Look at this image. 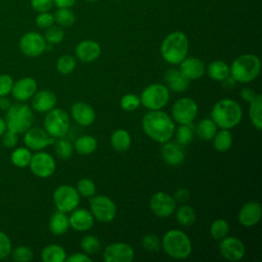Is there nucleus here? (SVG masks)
<instances>
[{
    "label": "nucleus",
    "mask_w": 262,
    "mask_h": 262,
    "mask_svg": "<svg viewBox=\"0 0 262 262\" xmlns=\"http://www.w3.org/2000/svg\"><path fill=\"white\" fill-rule=\"evenodd\" d=\"M142 129L154 141L165 143L169 141L175 132V125L172 118L165 112L149 111L142 118Z\"/></svg>",
    "instance_id": "obj_1"
},
{
    "label": "nucleus",
    "mask_w": 262,
    "mask_h": 262,
    "mask_svg": "<svg viewBox=\"0 0 262 262\" xmlns=\"http://www.w3.org/2000/svg\"><path fill=\"white\" fill-rule=\"evenodd\" d=\"M243 118L239 103L230 98L218 100L211 111V119L220 129H231L237 126Z\"/></svg>",
    "instance_id": "obj_2"
},
{
    "label": "nucleus",
    "mask_w": 262,
    "mask_h": 262,
    "mask_svg": "<svg viewBox=\"0 0 262 262\" xmlns=\"http://www.w3.org/2000/svg\"><path fill=\"white\" fill-rule=\"evenodd\" d=\"M189 42L187 36L181 31L168 34L161 44V55L170 64H179L188 53Z\"/></svg>",
    "instance_id": "obj_3"
},
{
    "label": "nucleus",
    "mask_w": 262,
    "mask_h": 262,
    "mask_svg": "<svg viewBox=\"0 0 262 262\" xmlns=\"http://www.w3.org/2000/svg\"><path fill=\"white\" fill-rule=\"evenodd\" d=\"M260 58L253 53L237 56L229 66V76L239 83H250L260 74Z\"/></svg>",
    "instance_id": "obj_4"
},
{
    "label": "nucleus",
    "mask_w": 262,
    "mask_h": 262,
    "mask_svg": "<svg viewBox=\"0 0 262 262\" xmlns=\"http://www.w3.org/2000/svg\"><path fill=\"white\" fill-rule=\"evenodd\" d=\"M164 252L171 258L183 260L191 254L192 246L188 235L180 229L168 230L161 239Z\"/></svg>",
    "instance_id": "obj_5"
},
{
    "label": "nucleus",
    "mask_w": 262,
    "mask_h": 262,
    "mask_svg": "<svg viewBox=\"0 0 262 262\" xmlns=\"http://www.w3.org/2000/svg\"><path fill=\"white\" fill-rule=\"evenodd\" d=\"M33 121V111L25 103H12L11 106L6 111L5 122L7 129L17 134L25 133L30 127H32Z\"/></svg>",
    "instance_id": "obj_6"
},
{
    "label": "nucleus",
    "mask_w": 262,
    "mask_h": 262,
    "mask_svg": "<svg viewBox=\"0 0 262 262\" xmlns=\"http://www.w3.org/2000/svg\"><path fill=\"white\" fill-rule=\"evenodd\" d=\"M170 92L166 85L154 83L146 86L140 95V103L148 111L162 110L169 101Z\"/></svg>",
    "instance_id": "obj_7"
},
{
    "label": "nucleus",
    "mask_w": 262,
    "mask_h": 262,
    "mask_svg": "<svg viewBox=\"0 0 262 262\" xmlns=\"http://www.w3.org/2000/svg\"><path fill=\"white\" fill-rule=\"evenodd\" d=\"M44 129L53 138L64 137L70 129V118L62 108L54 107L46 113Z\"/></svg>",
    "instance_id": "obj_8"
},
{
    "label": "nucleus",
    "mask_w": 262,
    "mask_h": 262,
    "mask_svg": "<svg viewBox=\"0 0 262 262\" xmlns=\"http://www.w3.org/2000/svg\"><path fill=\"white\" fill-rule=\"evenodd\" d=\"M53 202L58 211L70 213L80 204V194L70 184H62L53 191Z\"/></svg>",
    "instance_id": "obj_9"
},
{
    "label": "nucleus",
    "mask_w": 262,
    "mask_h": 262,
    "mask_svg": "<svg viewBox=\"0 0 262 262\" xmlns=\"http://www.w3.org/2000/svg\"><path fill=\"white\" fill-rule=\"evenodd\" d=\"M90 212L100 222H111L117 215L115 202L106 195L98 194L90 198Z\"/></svg>",
    "instance_id": "obj_10"
},
{
    "label": "nucleus",
    "mask_w": 262,
    "mask_h": 262,
    "mask_svg": "<svg viewBox=\"0 0 262 262\" xmlns=\"http://www.w3.org/2000/svg\"><path fill=\"white\" fill-rule=\"evenodd\" d=\"M199 106L190 97H182L177 99L171 110L172 120L179 125L191 124L196 118Z\"/></svg>",
    "instance_id": "obj_11"
},
{
    "label": "nucleus",
    "mask_w": 262,
    "mask_h": 262,
    "mask_svg": "<svg viewBox=\"0 0 262 262\" xmlns=\"http://www.w3.org/2000/svg\"><path fill=\"white\" fill-rule=\"evenodd\" d=\"M19 49L28 57H37L41 55L46 48V41L38 32L30 31L25 33L19 39Z\"/></svg>",
    "instance_id": "obj_12"
},
{
    "label": "nucleus",
    "mask_w": 262,
    "mask_h": 262,
    "mask_svg": "<svg viewBox=\"0 0 262 262\" xmlns=\"http://www.w3.org/2000/svg\"><path fill=\"white\" fill-rule=\"evenodd\" d=\"M29 167L35 176L47 178L54 173L56 164L54 158L50 154L39 150L32 155Z\"/></svg>",
    "instance_id": "obj_13"
},
{
    "label": "nucleus",
    "mask_w": 262,
    "mask_h": 262,
    "mask_svg": "<svg viewBox=\"0 0 262 262\" xmlns=\"http://www.w3.org/2000/svg\"><path fill=\"white\" fill-rule=\"evenodd\" d=\"M134 249L127 243L117 242L105 247L102 259L105 262H131L134 259Z\"/></svg>",
    "instance_id": "obj_14"
},
{
    "label": "nucleus",
    "mask_w": 262,
    "mask_h": 262,
    "mask_svg": "<svg viewBox=\"0 0 262 262\" xmlns=\"http://www.w3.org/2000/svg\"><path fill=\"white\" fill-rule=\"evenodd\" d=\"M149 208L156 216L166 218L175 212L176 202L171 194L164 191H158L151 195L149 200Z\"/></svg>",
    "instance_id": "obj_15"
},
{
    "label": "nucleus",
    "mask_w": 262,
    "mask_h": 262,
    "mask_svg": "<svg viewBox=\"0 0 262 262\" xmlns=\"http://www.w3.org/2000/svg\"><path fill=\"white\" fill-rule=\"evenodd\" d=\"M24 142L31 150H42L50 144H53L55 138L50 136L45 129L39 127H30L24 133Z\"/></svg>",
    "instance_id": "obj_16"
},
{
    "label": "nucleus",
    "mask_w": 262,
    "mask_h": 262,
    "mask_svg": "<svg viewBox=\"0 0 262 262\" xmlns=\"http://www.w3.org/2000/svg\"><path fill=\"white\" fill-rule=\"evenodd\" d=\"M220 255L228 261H239L246 254L244 243L235 236H225L220 239L219 244Z\"/></svg>",
    "instance_id": "obj_17"
},
{
    "label": "nucleus",
    "mask_w": 262,
    "mask_h": 262,
    "mask_svg": "<svg viewBox=\"0 0 262 262\" xmlns=\"http://www.w3.org/2000/svg\"><path fill=\"white\" fill-rule=\"evenodd\" d=\"M38 89L37 82L34 78L24 77L13 82L11 94L15 100L18 102H24L32 98Z\"/></svg>",
    "instance_id": "obj_18"
},
{
    "label": "nucleus",
    "mask_w": 262,
    "mask_h": 262,
    "mask_svg": "<svg viewBox=\"0 0 262 262\" xmlns=\"http://www.w3.org/2000/svg\"><path fill=\"white\" fill-rule=\"evenodd\" d=\"M262 217V207L258 202H248L241 208L237 218L238 222L245 227H251L259 223Z\"/></svg>",
    "instance_id": "obj_19"
},
{
    "label": "nucleus",
    "mask_w": 262,
    "mask_h": 262,
    "mask_svg": "<svg viewBox=\"0 0 262 262\" xmlns=\"http://www.w3.org/2000/svg\"><path fill=\"white\" fill-rule=\"evenodd\" d=\"M101 47L98 42L94 40H83L75 47V55L82 62H91L99 57Z\"/></svg>",
    "instance_id": "obj_20"
},
{
    "label": "nucleus",
    "mask_w": 262,
    "mask_h": 262,
    "mask_svg": "<svg viewBox=\"0 0 262 262\" xmlns=\"http://www.w3.org/2000/svg\"><path fill=\"white\" fill-rule=\"evenodd\" d=\"M179 64V71L189 81L200 79L206 73V66L204 61L194 56H186Z\"/></svg>",
    "instance_id": "obj_21"
},
{
    "label": "nucleus",
    "mask_w": 262,
    "mask_h": 262,
    "mask_svg": "<svg viewBox=\"0 0 262 262\" xmlns=\"http://www.w3.org/2000/svg\"><path fill=\"white\" fill-rule=\"evenodd\" d=\"M71 114L75 122L83 127L90 126L95 121V112L93 107L84 101H77L73 103Z\"/></svg>",
    "instance_id": "obj_22"
},
{
    "label": "nucleus",
    "mask_w": 262,
    "mask_h": 262,
    "mask_svg": "<svg viewBox=\"0 0 262 262\" xmlns=\"http://www.w3.org/2000/svg\"><path fill=\"white\" fill-rule=\"evenodd\" d=\"M70 226L76 231H87L94 224V217L90 211L86 209H75L69 217Z\"/></svg>",
    "instance_id": "obj_23"
},
{
    "label": "nucleus",
    "mask_w": 262,
    "mask_h": 262,
    "mask_svg": "<svg viewBox=\"0 0 262 262\" xmlns=\"http://www.w3.org/2000/svg\"><path fill=\"white\" fill-rule=\"evenodd\" d=\"M32 107L38 113H47L55 107L56 95L49 90H40L32 96Z\"/></svg>",
    "instance_id": "obj_24"
},
{
    "label": "nucleus",
    "mask_w": 262,
    "mask_h": 262,
    "mask_svg": "<svg viewBox=\"0 0 262 262\" xmlns=\"http://www.w3.org/2000/svg\"><path fill=\"white\" fill-rule=\"evenodd\" d=\"M161 155L163 160L170 166H178L183 163L185 159V152L182 145L178 144L177 142H171L170 140L162 143Z\"/></svg>",
    "instance_id": "obj_25"
},
{
    "label": "nucleus",
    "mask_w": 262,
    "mask_h": 262,
    "mask_svg": "<svg viewBox=\"0 0 262 262\" xmlns=\"http://www.w3.org/2000/svg\"><path fill=\"white\" fill-rule=\"evenodd\" d=\"M165 81L167 82L168 89L176 93L185 91L189 86V80L186 79L177 69L168 70L165 73Z\"/></svg>",
    "instance_id": "obj_26"
},
{
    "label": "nucleus",
    "mask_w": 262,
    "mask_h": 262,
    "mask_svg": "<svg viewBox=\"0 0 262 262\" xmlns=\"http://www.w3.org/2000/svg\"><path fill=\"white\" fill-rule=\"evenodd\" d=\"M69 227V217L64 212L57 210L49 220V230L54 235H61L68 231Z\"/></svg>",
    "instance_id": "obj_27"
},
{
    "label": "nucleus",
    "mask_w": 262,
    "mask_h": 262,
    "mask_svg": "<svg viewBox=\"0 0 262 262\" xmlns=\"http://www.w3.org/2000/svg\"><path fill=\"white\" fill-rule=\"evenodd\" d=\"M208 76L218 82L224 81L229 77V66L223 60H214L208 64L206 68Z\"/></svg>",
    "instance_id": "obj_28"
},
{
    "label": "nucleus",
    "mask_w": 262,
    "mask_h": 262,
    "mask_svg": "<svg viewBox=\"0 0 262 262\" xmlns=\"http://www.w3.org/2000/svg\"><path fill=\"white\" fill-rule=\"evenodd\" d=\"M66 258V250L56 244L48 245L41 251V259L43 262H63Z\"/></svg>",
    "instance_id": "obj_29"
},
{
    "label": "nucleus",
    "mask_w": 262,
    "mask_h": 262,
    "mask_svg": "<svg viewBox=\"0 0 262 262\" xmlns=\"http://www.w3.org/2000/svg\"><path fill=\"white\" fill-rule=\"evenodd\" d=\"M249 118L252 125L257 129H262V95L256 93L255 97L249 102Z\"/></svg>",
    "instance_id": "obj_30"
},
{
    "label": "nucleus",
    "mask_w": 262,
    "mask_h": 262,
    "mask_svg": "<svg viewBox=\"0 0 262 262\" xmlns=\"http://www.w3.org/2000/svg\"><path fill=\"white\" fill-rule=\"evenodd\" d=\"M97 148V140L92 135H82L74 143V149L82 156L93 154Z\"/></svg>",
    "instance_id": "obj_31"
},
{
    "label": "nucleus",
    "mask_w": 262,
    "mask_h": 262,
    "mask_svg": "<svg viewBox=\"0 0 262 262\" xmlns=\"http://www.w3.org/2000/svg\"><path fill=\"white\" fill-rule=\"evenodd\" d=\"M111 144L117 151H126L131 145V135L125 129L116 130L111 136Z\"/></svg>",
    "instance_id": "obj_32"
},
{
    "label": "nucleus",
    "mask_w": 262,
    "mask_h": 262,
    "mask_svg": "<svg viewBox=\"0 0 262 262\" xmlns=\"http://www.w3.org/2000/svg\"><path fill=\"white\" fill-rule=\"evenodd\" d=\"M232 134L228 129L217 130L216 134L213 137V145L217 151L224 152L227 151L232 145Z\"/></svg>",
    "instance_id": "obj_33"
},
{
    "label": "nucleus",
    "mask_w": 262,
    "mask_h": 262,
    "mask_svg": "<svg viewBox=\"0 0 262 262\" xmlns=\"http://www.w3.org/2000/svg\"><path fill=\"white\" fill-rule=\"evenodd\" d=\"M217 129H218V127L213 122L212 119H204L198 124L195 132L200 139L209 141V140L213 139L214 135L217 132Z\"/></svg>",
    "instance_id": "obj_34"
},
{
    "label": "nucleus",
    "mask_w": 262,
    "mask_h": 262,
    "mask_svg": "<svg viewBox=\"0 0 262 262\" xmlns=\"http://www.w3.org/2000/svg\"><path fill=\"white\" fill-rule=\"evenodd\" d=\"M32 158L31 149L26 147H16L10 155L11 163L17 168H26L29 166Z\"/></svg>",
    "instance_id": "obj_35"
},
{
    "label": "nucleus",
    "mask_w": 262,
    "mask_h": 262,
    "mask_svg": "<svg viewBox=\"0 0 262 262\" xmlns=\"http://www.w3.org/2000/svg\"><path fill=\"white\" fill-rule=\"evenodd\" d=\"M54 23L61 28H69L76 21L75 13L71 8H57L53 13Z\"/></svg>",
    "instance_id": "obj_36"
},
{
    "label": "nucleus",
    "mask_w": 262,
    "mask_h": 262,
    "mask_svg": "<svg viewBox=\"0 0 262 262\" xmlns=\"http://www.w3.org/2000/svg\"><path fill=\"white\" fill-rule=\"evenodd\" d=\"M177 222L182 226H190L195 222L196 215L193 208L188 205H183L177 209L175 213Z\"/></svg>",
    "instance_id": "obj_37"
},
{
    "label": "nucleus",
    "mask_w": 262,
    "mask_h": 262,
    "mask_svg": "<svg viewBox=\"0 0 262 262\" xmlns=\"http://www.w3.org/2000/svg\"><path fill=\"white\" fill-rule=\"evenodd\" d=\"M229 223L223 219V218H219L213 221V223L210 226V234L212 236V238L216 239V241H220L223 237H225L228 233H229Z\"/></svg>",
    "instance_id": "obj_38"
},
{
    "label": "nucleus",
    "mask_w": 262,
    "mask_h": 262,
    "mask_svg": "<svg viewBox=\"0 0 262 262\" xmlns=\"http://www.w3.org/2000/svg\"><path fill=\"white\" fill-rule=\"evenodd\" d=\"M80 246L82 251L90 256V255H95L100 250L101 243L97 236L93 234H88L82 237L80 242Z\"/></svg>",
    "instance_id": "obj_39"
},
{
    "label": "nucleus",
    "mask_w": 262,
    "mask_h": 262,
    "mask_svg": "<svg viewBox=\"0 0 262 262\" xmlns=\"http://www.w3.org/2000/svg\"><path fill=\"white\" fill-rule=\"evenodd\" d=\"M54 144V151L55 155L62 160H68L72 157L73 151H74V146L71 144L70 141L61 138H57L53 142Z\"/></svg>",
    "instance_id": "obj_40"
},
{
    "label": "nucleus",
    "mask_w": 262,
    "mask_h": 262,
    "mask_svg": "<svg viewBox=\"0 0 262 262\" xmlns=\"http://www.w3.org/2000/svg\"><path fill=\"white\" fill-rule=\"evenodd\" d=\"M193 135V129L190 124L180 125L175 132L176 142L180 145H187L192 141Z\"/></svg>",
    "instance_id": "obj_41"
},
{
    "label": "nucleus",
    "mask_w": 262,
    "mask_h": 262,
    "mask_svg": "<svg viewBox=\"0 0 262 262\" xmlns=\"http://www.w3.org/2000/svg\"><path fill=\"white\" fill-rule=\"evenodd\" d=\"M76 68V58L73 55H61L56 61V70L61 75L71 74Z\"/></svg>",
    "instance_id": "obj_42"
},
{
    "label": "nucleus",
    "mask_w": 262,
    "mask_h": 262,
    "mask_svg": "<svg viewBox=\"0 0 262 262\" xmlns=\"http://www.w3.org/2000/svg\"><path fill=\"white\" fill-rule=\"evenodd\" d=\"M43 37H44L46 43H49L52 45L58 44V43L62 42L64 39V31L61 27L52 25L51 27L46 29Z\"/></svg>",
    "instance_id": "obj_43"
},
{
    "label": "nucleus",
    "mask_w": 262,
    "mask_h": 262,
    "mask_svg": "<svg viewBox=\"0 0 262 262\" xmlns=\"http://www.w3.org/2000/svg\"><path fill=\"white\" fill-rule=\"evenodd\" d=\"M76 189L79 192L80 196H83V198H91L96 192L95 183L89 178L80 179L77 183Z\"/></svg>",
    "instance_id": "obj_44"
},
{
    "label": "nucleus",
    "mask_w": 262,
    "mask_h": 262,
    "mask_svg": "<svg viewBox=\"0 0 262 262\" xmlns=\"http://www.w3.org/2000/svg\"><path fill=\"white\" fill-rule=\"evenodd\" d=\"M10 255L15 262H29L33 259V251L27 246H18L11 250Z\"/></svg>",
    "instance_id": "obj_45"
},
{
    "label": "nucleus",
    "mask_w": 262,
    "mask_h": 262,
    "mask_svg": "<svg viewBox=\"0 0 262 262\" xmlns=\"http://www.w3.org/2000/svg\"><path fill=\"white\" fill-rule=\"evenodd\" d=\"M140 98L136 94L128 93L122 96L120 100V106L126 112H133L140 105Z\"/></svg>",
    "instance_id": "obj_46"
},
{
    "label": "nucleus",
    "mask_w": 262,
    "mask_h": 262,
    "mask_svg": "<svg viewBox=\"0 0 262 262\" xmlns=\"http://www.w3.org/2000/svg\"><path fill=\"white\" fill-rule=\"evenodd\" d=\"M142 247L149 252H158L162 248L161 239L157 234L154 233H147L142 237L141 241Z\"/></svg>",
    "instance_id": "obj_47"
},
{
    "label": "nucleus",
    "mask_w": 262,
    "mask_h": 262,
    "mask_svg": "<svg viewBox=\"0 0 262 262\" xmlns=\"http://www.w3.org/2000/svg\"><path fill=\"white\" fill-rule=\"evenodd\" d=\"M35 23L38 28L40 29H47L54 25V18L53 14L50 13L49 11L46 12H39L35 18Z\"/></svg>",
    "instance_id": "obj_48"
},
{
    "label": "nucleus",
    "mask_w": 262,
    "mask_h": 262,
    "mask_svg": "<svg viewBox=\"0 0 262 262\" xmlns=\"http://www.w3.org/2000/svg\"><path fill=\"white\" fill-rule=\"evenodd\" d=\"M12 245L9 236L0 230V260L5 259L10 255Z\"/></svg>",
    "instance_id": "obj_49"
},
{
    "label": "nucleus",
    "mask_w": 262,
    "mask_h": 262,
    "mask_svg": "<svg viewBox=\"0 0 262 262\" xmlns=\"http://www.w3.org/2000/svg\"><path fill=\"white\" fill-rule=\"evenodd\" d=\"M13 82L14 81L10 75L8 74L0 75V97L7 96L11 92Z\"/></svg>",
    "instance_id": "obj_50"
},
{
    "label": "nucleus",
    "mask_w": 262,
    "mask_h": 262,
    "mask_svg": "<svg viewBox=\"0 0 262 262\" xmlns=\"http://www.w3.org/2000/svg\"><path fill=\"white\" fill-rule=\"evenodd\" d=\"M1 141L6 148H14L18 142V134L7 129L2 134Z\"/></svg>",
    "instance_id": "obj_51"
},
{
    "label": "nucleus",
    "mask_w": 262,
    "mask_h": 262,
    "mask_svg": "<svg viewBox=\"0 0 262 262\" xmlns=\"http://www.w3.org/2000/svg\"><path fill=\"white\" fill-rule=\"evenodd\" d=\"M53 6V0H31V7L38 13L49 11Z\"/></svg>",
    "instance_id": "obj_52"
},
{
    "label": "nucleus",
    "mask_w": 262,
    "mask_h": 262,
    "mask_svg": "<svg viewBox=\"0 0 262 262\" xmlns=\"http://www.w3.org/2000/svg\"><path fill=\"white\" fill-rule=\"evenodd\" d=\"M67 262H92V258L86 253H74L66 258Z\"/></svg>",
    "instance_id": "obj_53"
},
{
    "label": "nucleus",
    "mask_w": 262,
    "mask_h": 262,
    "mask_svg": "<svg viewBox=\"0 0 262 262\" xmlns=\"http://www.w3.org/2000/svg\"><path fill=\"white\" fill-rule=\"evenodd\" d=\"M173 199L176 203H185L189 200V191L186 188H179L175 191Z\"/></svg>",
    "instance_id": "obj_54"
},
{
    "label": "nucleus",
    "mask_w": 262,
    "mask_h": 262,
    "mask_svg": "<svg viewBox=\"0 0 262 262\" xmlns=\"http://www.w3.org/2000/svg\"><path fill=\"white\" fill-rule=\"evenodd\" d=\"M239 95H241V97H242L243 100H245V101H247V102H250V101L255 97L256 93H255V91H254L253 89H251V88H249V87H246V88H243V89L241 90Z\"/></svg>",
    "instance_id": "obj_55"
},
{
    "label": "nucleus",
    "mask_w": 262,
    "mask_h": 262,
    "mask_svg": "<svg viewBox=\"0 0 262 262\" xmlns=\"http://www.w3.org/2000/svg\"><path fill=\"white\" fill-rule=\"evenodd\" d=\"M77 0H53V4L57 8H71L75 5Z\"/></svg>",
    "instance_id": "obj_56"
},
{
    "label": "nucleus",
    "mask_w": 262,
    "mask_h": 262,
    "mask_svg": "<svg viewBox=\"0 0 262 262\" xmlns=\"http://www.w3.org/2000/svg\"><path fill=\"white\" fill-rule=\"evenodd\" d=\"M11 100L7 98L6 96H1L0 97V110L1 111H7L11 106Z\"/></svg>",
    "instance_id": "obj_57"
},
{
    "label": "nucleus",
    "mask_w": 262,
    "mask_h": 262,
    "mask_svg": "<svg viewBox=\"0 0 262 262\" xmlns=\"http://www.w3.org/2000/svg\"><path fill=\"white\" fill-rule=\"evenodd\" d=\"M7 130V126H6V122L4 119L0 118V137L2 136V134Z\"/></svg>",
    "instance_id": "obj_58"
},
{
    "label": "nucleus",
    "mask_w": 262,
    "mask_h": 262,
    "mask_svg": "<svg viewBox=\"0 0 262 262\" xmlns=\"http://www.w3.org/2000/svg\"><path fill=\"white\" fill-rule=\"evenodd\" d=\"M87 2H90V3H93V2H96V1H98V0H86Z\"/></svg>",
    "instance_id": "obj_59"
},
{
    "label": "nucleus",
    "mask_w": 262,
    "mask_h": 262,
    "mask_svg": "<svg viewBox=\"0 0 262 262\" xmlns=\"http://www.w3.org/2000/svg\"><path fill=\"white\" fill-rule=\"evenodd\" d=\"M115 1H124V0H115Z\"/></svg>",
    "instance_id": "obj_60"
}]
</instances>
